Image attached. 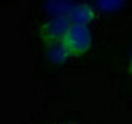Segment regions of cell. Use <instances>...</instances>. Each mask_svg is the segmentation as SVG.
I'll use <instances>...</instances> for the list:
<instances>
[{"instance_id":"cell-5","label":"cell","mask_w":132,"mask_h":124,"mask_svg":"<svg viewBox=\"0 0 132 124\" xmlns=\"http://www.w3.org/2000/svg\"><path fill=\"white\" fill-rule=\"evenodd\" d=\"M46 58L55 65H61L64 61H68L71 55L61 43H55V45H46Z\"/></svg>"},{"instance_id":"cell-4","label":"cell","mask_w":132,"mask_h":124,"mask_svg":"<svg viewBox=\"0 0 132 124\" xmlns=\"http://www.w3.org/2000/svg\"><path fill=\"white\" fill-rule=\"evenodd\" d=\"M73 5H74L73 0H48V2H46V7H45V8H46L50 18L64 20V22H68ZM68 23H69V22H68Z\"/></svg>"},{"instance_id":"cell-6","label":"cell","mask_w":132,"mask_h":124,"mask_svg":"<svg viewBox=\"0 0 132 124\" xmlns=\"http://www.w3.org/2000/svg\"><path fill=\"white\" fill-rule=\"evenodd\" d=\"M126 0H94V7L96 10L102 13H116V12L122 10Z\"/></svg>"},{"instance_id":"cell-8","label":"cell","mask_w":132,"mask_h":124,"mask_svg":"<svg viewBox=\"0 0 132 124\" xmlns=\"http://www.w3.org/2000/svg\"><path fill=\"white\" fill-rule=\"evenodd\" d=\"M69 124H78V122H69Z\"/></svg>"},{"instance_id":"cell-1","label":"cell","mask_w":132,"mask_h":124,"mask_svg":"<svg viewBox=\"0 0 132 124\" xmlns=\"http://www.w3.org/2000/svg\"><path fill=\"white\" fill-rule=\"evenodd\" d=\"M61 45L68 50L71 56H81L88 53L89 48L93 47V33H91L89 25L69 23Z\"/></svg>"},{"instance_id":"cell-7","label":"cell","mask_w":132,"mask_h":124,"mask_svg":"<svg viewBox=\"0 0 132 124\" xmlns=\"http://www.w3.org/2000/svg\"><path fill=\"white\" fill-rule=\"evenodd\" d=\"M129 69H130V73H132V55H130V60H129Z\"/></svg>"},{"instance_id":"cell-3","label":"cell","mask_w":132,"mask_h":124,"mask_svg":"<svg viewBox=\"0 0 132 124\" xmlns=\"http://www.w3.org/2000/svg\"><path fill=\"white\" fill-rule=\"evenodd\" d=\"M96 7L88 2H74L68 22L69 23H84L91 25L96 18Z\"/></svg>"},{"instance_id":"cell-2","label":"cell","mask_w":132,"mask_h":124,"mask_svg":"<svg viewBox=\"0 0 132 124\" xmlns=\"http://www.w3.org/2000/svg\"><path fill=\"white\" fill-rule=\"evenodd\" d=\"M68 25L69 23L64 22V20H55V18L46 20V22L40 27V36H41V40L45 41V45L61 43Z\"/></svg>"}]
</instances>
